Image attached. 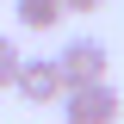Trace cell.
<instances>
[{"mask_svg": "<svg viewBox=\"0 0 124 124\" xmlns=\"http://www.w3.org/2000/svg\"><path fill=\"white\" fill-rule=\"evenodd\" d=\"M118 112H124V99H118L112 81H93V87H68L62 93V118L68 124H118Z\"/></svg>", "mask_w": 124, "mask_h": 124, "instance_id": "obj_1", "label": "cell"}, {"mask_svg": "<svg viewBox=\"0 0 124 124\" xmlns=\"http://www.w3.org/2000/svg\"><path fill=\"white\" fill-rule=\"evenodd\" d=\"M106 44L99 37H68L62 44V56H56V68H62V87H93V81H106Z\"/></svg>", "mask_w": 124, "mask_h": 124, "instance_id": "obj_2", "label": "cell"}, {"mask_svg": "<svg viewBox=\"0 0 124 124\" xmlns=\"http://www.w3.org/2000/svg\"><path fill=\"white\" fill-rule=\"evenodd\" d=\"M13 87H19V99H31V106H56L62 93V68H56V56H19V75H13Z\"/></svg>", "mask_w": 124, "mask_h": 124, "instance_id": "obj_3", "label": "cell"}, {"mask_svg": "<svg viewBox=\"0 0 124 124\" xmlns=\"http://www.w3.org/2000/svg\"><path fill=\"white\" fill-rule=\"evenodd\" d=\"M13 19L25 31H56L68 13H62V0H13Z\"/></svg>", "mask_w": 124, "mask_h": 124, "instance_id": "obj_4", "label": "cell"}, {"mask_svg": "<svg viewBox=\"0 0 124 124\" xmlns=\"http://www.w3.org/2000/svg\"><path fill=\"white\" fill-rule=\"evenodd\" d=\"M13 75H19V44L0 31V87H13Z\"/></svg>", "mask_w": 124, "mask_h": 124, "instance_id": "obj_5", "label": "cell"}, {"mask_svg": "<svg viewBox=\"0 0 124 124\" xmlns=\"http://www.w3.org/2000/svg\"><path fill=\"white\" fill-rule=\"evenodd\" d=\"M106 0H62V13H99Z\"/></svg>", "mask_w": 124, "mask_h": 124, "instance_id": "obj_6", "label": "cell"}]
</instances>
